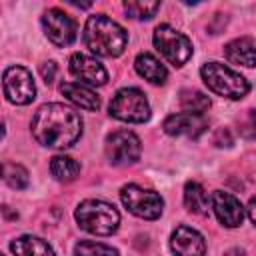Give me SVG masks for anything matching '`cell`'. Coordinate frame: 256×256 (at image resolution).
Wrapping results in <instances>:
<instances>
[{"instance_id":"d4e9b609","label":"cell","mask_w":256,"mask_h":256,"mask_svg":"<svg viewBox=\"0 0 256 256\" xmlns=\"http://www.w3.org/2000/svg\"><path fill=\"white\" fill-rule=\"evenodd\" d=\"M238 132L244 138H250V140L256 138V110H246L238 118Z\"/></svg>"},{"instance_id":"7a4b0ae2","label":"cell","mask_w":256,"mask_h":256,"mask_svg":"<svg viewBox=\"0 0 256 256\" xmlns=\"http://www.w3.org/2000/svg\"><path fill=\"white\" fill-rule=\"evenodd\" d=\"M84 44L90 52L106 58H116L124 52L128 34L126 30L104 14H94L84 26Z\"/></svg>"},{"instance_id":"2e32d148","label":"cell","mask_w":256,"mask_h":256,"mask_svg":"<svg viewBox=\"0 0 256 256\" xmlns=\"http://www.w3.org/2000/svg\"><path fill=\"white\" fill-rule=\"evenodd\" d=\"M60 92L72 102L76 104L78 108L82 110H90V112H96L100 108V98L96 92H92L90 88L82 86V84H76V82H64L60 86Z\"/></svg>"},{"instance_id":"44dd1931","label":"cell","mask_w":256,"mask_h":256,"mask_svg":"<svg viewBox=\"0 0 256 256\" xmlns=\"http://www.w3.org/2000/svg\"><path fill=\"white\" fill-rule=\"evenodd\" d=\"M180 106L184 112L202 114L210 108V98L198 90H182L180 92Z\"/></svg>"},{"instance_id":"83f0119b","label":"cell","mask_w":256,"mask_h":256,"mask_svg":"<svg viewBox=\"0 0 256 256\" xmlns=\"http://www.w3.org/2000/svg\"><path fill=\"white\" fill-rule=\"evenodd\" d=\"M248 218L252 220V224H256V198H252L248 204Z\"/></svg>"},{"instance_id":"f1b7e54d","label":"cell","mask_w":256,"mask_h":256,"mask_svg":"<svg viewBox=\"0 0 256 256\" xmlns=\"http://www.w3.org/2000/svg\"><path fill=\"white\" fill-rule=\"evenodd\" d=\"M226 256H244V252L242 250H230Z\"/></svg>"},{"instance_id":"8992f818","label":"cell","mask_w":256,"mask_h":256,"mask_svg":"<svg viewBox=\"0 0 256 256\" xmlns=\"http://www.w3.org/2000/svg\"><path fill=\"white\" fill-rule=\"evenodd\" d=\"M154 46L172 66H184L192 56V42L168 24H160L154 30Z\"/></svg>"},{"instance_id":"9c48e42d","label":"cell","mask_w":256,"mask_h":256,"mask_svg":"<svg viewBox=\"0 0 256 256\" xmlns=\"http://www.w3.org/2000/svg\"><path fill=\"white\" fill-rule=\"evenodd\" d=\"M106 158L114 166H128L140 158V140L130 130H116L106 138Z\"/></svg>"},{"instance_id":"cb8c5ba5","label":"cell","mask_w":256,"mask_h":256,"mask_svg":"<svg viewBox=\"0 0 256 256\" xmlns=\"http://www.w3.org/2000/svg\"><path fill=\"white\" fill-rule=\"evenodd\" d=\"M124 10L130 18L150 20L160 10V2H124Z\"/></svg>"},{"instance_id":"9a60e30c","label":"cell","mask_w":256,"mask_h":256,"mask_svg":"<svg viewBox=\"0 0 256 256\" xmlns=\"http://www.w3.org/2000/svg\"><path fill=\"white\" fill-rule=\"evenodd\" d=\"M224 56L232 64L254 68L256 66V44L250 38H236L224 46Z\"/></svg>"},{"instance_id":"277c9868","label":"cell","mask_w":256,"mask_h":256,"mask_svg":"<svg viewBox=\"0 0 256 256\" xmlns=\"http://www.w3.org/2000/svg\"><path fill=\"white\" fill-rule=\"evenodd\" d=\"M76 222L82 230L96 236H110L120 224L118 210L102 200H84L76 208Z\"/></svg>"},{"instance_id":"ba28073f","label":"cell","mask_w":256,"mask_h":256,"mask_svg":"<svg viewBox=\"0 0 256 256\" xmlns=\"http://www.w3.org/2000/svg\"><path fill=\"white\" fill-rule=\"evenodd\" d=\"M2 86H4L6 100L12 104L24 106L36 98V86H34L32 74L24 66H8L4 70Z\"/></svg>"},{"instance_id":"4fadbf2b","label":"cell","mask_w":256,"mask_h":256,"mask_svg":"<svg viewBox=\"0 0 256 256\" xmlns=\"http://www.w3.org/2000/svg\"><path fill=\"white\" fill-rule=\"evenodd\" d=\"M206 126L208 124L202 118V114H192V112L170 114L162 124L166 134H170V136H190V138H198L206 130Z\"/></svg>"},{"instance_id":"5b68a950","label":"cell","mask_w":256,"mask_h":256,"mask_svg":"<svg viewBox=\"0 0 256 256\" xmlns=\"http://www.w3.org/2000/svg\"><path fill=\"white\" fill-rule=\"evenodd\" d=\"M110 114L122 122L142 124L150 118V104L138 88H122L110 100Z\"/></svg>"},{"instance_id":"603a6c76","label":"cell","mask_w":256,"mask_h":256,"mask_svg":"<svg viewBox=\"0 0 256 256\" xmlns=\"http://www.w3.org/2000/svg\"><path fill=\"white\" fill-rule=\"evenodd\" d=\"M74 254L76 256H118V250L100 242H92V240H80L74 246Z\"/></svg>"},{"instance_id":"7c38bea8","label":"cell","mask_w":256,"mask_h":256,"mask_svg":"<svg viewBox=\"0 0 256 256\" xmlns=\"http://www.w3.org/2000/svg\"><path fill=\"white\" fill-rule=\"evenodd\" d=\"M170 248L176 256H204L206 254V242L202 234L184 224L172 232Z\"/></svg>"},{"instance_id":"30bf717a","label":"cell","mask_w":256,"mask_h":256,"mask_svg":"<svg viewBox=\"0 0 256 256\" xmlns=\"http://www.w3.org/2000/svg\"><path fill=\"white\" fill-rule=\"evenodd\" d=\"M42 28L48 40L58 48L70 46L76 40V32H78L74 18L58 8H50L42 14Z\"/></svg>"},{"instance_id":"6da1fadb","label":"cell","mask_w":256,"mask_h":256,"mask_svg":"<svg viewBox=\"0 0 256 256\" xmlns=\"http://www.w3.org/2000/svg\"><path fill=\"white\" fill-rule=\"evenodd\" d=\"M32 136L48 148H70L82 136V118L66 104H42L32 118Z\"/></svg>"},{"instance_id":"484cf974","label":"cell","mask_w":256,"mask_h":256,"mask_svg":"<svg viewBox=\"0 0 256 256\" xmlns=\"http://www.w3.org/2000/svg\"><path fill=\"white\" fill-rule=\"evenodd\" d=\"M40 76H42V80H44L46 84H52L54 78H56V64H54V62L42 64V66H40Z\"/></svg>"},{"instance_id":"e0dca14e","label":"cell","mask_w":256,"mask_h":256,"mask_svg":"<svg viewBox=\"0 0 256 256\" xmlns=\"http://www.w3.org/2000/svg\"><path fill=\"white\" fill-rule=\"evenodd\" d=\"M134 68H136V72H138L142 78H146V80L152 82V84H164V82H166V76H168L166 66H164L158 58H154L152 54H148V52H140V54L136 56Z\"/></svg>"},{"instance_id":"ffe728a7","label":"cell","mask_w":256,"mask_h":256,"mask_svg":"<svg viewBox=\"0 0 256 256\" xmlns=\"http://www.w3.org/2000/svg\"><path fill=\"white\" fill-rule=\"evenodd\" d=\"M184 204L194 214H206L208 212L210 198H208L206 190L198 182H188L184 186Z\"/></svg>"},{"instance_id":"4316f807","label":"cell","mask_w":256,"mask_h":256,"mask_svg":"<svg viewBox=\"0 0 256 256\" xmlns=\"http://www.w3.org/2000/svg\"><path fill=\"white\" fill-rule=\"evenodd\" d=\"M234 140H232V134L228 128H218L216 134H214V144L216 146H230Z\"/></svg>"},{"instance_id":"52a82bcc","label":"cell","mask_w":256,"mask_h":256,"mask_svg":"<svg viewBox=\"0 0 256 256\" xmlns=\"http://www.w3.org/2000/svg\"><path fill=\"white\" fill-rule=\"evenodd\" d=\"M120 200L126 206V210L138 218L144 220H156L162 214L164 200L154 190L140 188L136 184H128L120 190Z\"/></svg>"},{"instance_id":"ac0fdd59","label":"cell","mask_w":256,"mask_h":256,"mask_svg":"<svg viewBox=\"0 0 256 256\" xmlns=\"http://www.w3.org/2000/svg\"><path fill=\"white\" fill-rule=\"evenodd\" d=\"M10 248H12L14 256H54L52 246L46 240L32 236V234H24V236L12 240Z\"/></svg>"},{"instance_id":"3957f363","label":"cell","mask_w":256,"mask_h":256,"mask_svg":"<svg viewBox=\"0 0 256 256\" xmlns=\"http://www.w3.org/2000/svg\"><path fill=\"white\" fill-rule=\"evenodd\" d=\"M200 76H202L204 84L208 86V90H212L214 94H218L222 98L238 100V98L246 96L250 90L248 80L240 72L228 68L226 64H220V62H206L200 68Z\"/></svg>"},{"instance_id":"d6986e66","label":"cell","mask_w":256,"mask_h":256,"mask_svg":"<svg viewBox=\"0 0 256 256\" xmlns=\"http://www.w3.org/2000/svg\"><path fill=\"white\" fill-rule=\"evenodd\" d=\"M50 172L58 182H72L80 174V164L70 156H54L50 158Z\"/></svg>"},{"instance_id":"5bb4252c","label":"cell","mask_w":256,"mask_h":256,"mask_svg":"<svg viewBox=\"0 0 256 256\" xmlns=\"http://www.w3.org/2000/svg\"><path fill=\"white\" fill-rule=\"evenodd\" d=\"M212 206H214V214L216 218L228 226V228H236L242 224L244 220V208L240 204V200L236 196H232L230 192L224 190H216L212 194Z\"/></svg>"},{"instance_id":"8fae6325","label":"cell","mask_w":256,"mask_h":256,"mask_svg":"<svg viewBox=\"0 0 256 256\" xmlns=\"http://www.w3.org/2000/svg\"><path fill=\"white\" fill-rule=\"evenodd\" d=\"M70 72L80 80V82H86L90 86H102L108 82V72L106 68L92 56H86V54H72L70 56Z\"/></svg>"},{"instance_id":"7402d4cb","label":"cell","mask_w":256,"mask_h":256,"mask_svg":"<svg viewBox=\"0 0 256 256\" xmlns=\"http://www.w3.org/2000/svg\"><path fill=\"white\" fill-rule=\"evenodd\" d=\"M2 174H4V182L14 188V190H22L28 186L30 178H28V170L16 162H4L2 166Z\"/></svg>"}]
</instances>
